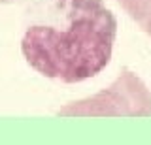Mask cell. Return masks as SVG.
Listing matches in <instances>:
<instances>
[{
	"label": "cell",
	"instance_id": "6da1fadb",
	"mask_svg": "<svg viewBox=\"0 0 151 145\" xmlns=\"http://www.w3.org/2000/svg\"><path fill=\"white\" fill-rule=\"evenodd\" d=\"M115 36L117 21L102 0H44L21 51L38 74L79 83L108 66Z\"/></svg>",
	"mask_w": 151,
	"mask_h": 145
},
{
	"label": "cell",
	"instance_id": "7a4b0ae2",
	"mask_svg": "<svg viewBox=\"0 0 151 145\" xmlns=\"http://www.w3.org/2000/svg\"><path fill=\"white\" fill-rule=\"evenodd\" d=\"M60 117H149L151 92L136 74H121L108 89L85 100L72 102L59 111Z\"/></svg>",
	"mask_w": 151,
	"mask_h": 145
},
{
	"label": "cell",
	"instance_id": "3957f363",
	"mask_svg": "<svg viewBox=\"0 0 151 145\" xmlns=\"http://www.w3.org/2000/svg\"><path fill=\"white\" fill-rule=\"evenodd\" d=\"M119 6L129 13L130 19H134L142 26L147 17L151 15V0H117Z\"/></svg>",
	"mask_w": 151,
	"mask_h": 145
},
{
	"label": "cell",
	"instance_id": "277c9868",
	"mask_svg": "<svg viewBox=\"0 0 151 145\" xmlns=\"http://www.w3.org/2000/svg\"><path fill=\"white\" fill-rule=\"evenodd\" d=\"M142 29H144V32H145V34H147L149 38H151V15L147 17V21H145L144 25H142Z\"/></svg>",
	"mask_w": 151,
	"mask_h": 145
},
{
	"label": "cell",
	"instance_id": "5b68a950",
	"mask_svg": "<svg viewBox=\"0 0 151 145\" xmlns=\"http://www.w3.org/2000/svg\"><path fill=\"white\" fill-rule=\"evenodd\" d=\"M2 4H13V2H21V0H0Z\"/></svg>",
	"mask_w": 151,
	"mask_h": 145
}]
</instances>
